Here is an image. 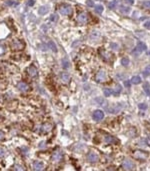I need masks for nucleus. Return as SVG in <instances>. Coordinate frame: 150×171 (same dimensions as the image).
<instances>
[{"mask_svg":"<svg viewBox=\"0 0 150 171\" xmlns=\"http://www.w3.org/2000/svg\"><path fill=\"white\" fill-rule=\"evenodd\" d=\"M17 88H18L19 91H21V92H28L30 90V86L28 85L26 82H24V81L18 82V83H17Z\"/></svg>","mask_w":150,"mask_h":171,"instance_id":"8","label":"nucleus"},{"mask_svg":"<svg viewBox=\"0 0 150 171\" xmlns=\"http://www.w3.org/2000/svg\"><path fill=\"white\" fill-rule=\"evenodd\" d=\"M34 3H35V1H34V0H29V1L27 2V5L28 6H33Z\"/></svg>","mask_w":150,"mask_h":171,"instance_id":"40","label":"nucleus"},{"mask_svg":"<svg viewBox=\"0 0 150 171\" xmlns=\"http://www.w3.org/2000/svg\"><path fill=\"white\" fill-rule=\"evenodd\" d=\"M138 107H139V109H141V110H146L148 106H147V104H145V103H139Z\"/></svg>","mask_w":150,"mask_h":171,"instance_id":"33","label":"nucleus"},{"mask_svg":"<svg viewBox=\"0 0 150 171\" xmlns=\"http://www.w3.org/2000/svg\"><path fill=\"white\" fill-rule=\"evenodd\" d=\"M116 4H117L116 0H112L111 2L108 3V7H109L110 9H114V8L116 7Z\"/></svg>","mask_w":150,"mask_h":171,"instance_id":"29","label":"nucleus"},{"mask_svg":"<svg viewBox=\"0 0 150 171\" xmlns=\"http://www.w3.org/2000/svg\"><path fill=\"white\" fill-rule=\"evenodd\" d=\"M111 47H113V49H115V50H116L117 48H118V45L115 44V43H111Z\"/></svg>","mask_w":150,"mask_h":171,"instance_id":"45","label":"nucleus"},{"mask_svg":"<svg viewBox=\"0 0 150 171\" xmlns=\"http://www.w3.org/2000/svg\"><path fill=\"white\" fill-rule=\"evenodd\" d=\"M47 45H48V48H50L53 52H57V47H56V44L53 42V41H51V40L48 41Z\"/></svg>","mask_w":150,"mask_h":171,"instance_id":"21","label":"nucleus"},{"mask_svg":"<svg viewBox=\"0 0 150 171\" xmlns=\"http://www.w3.org/2000/svg\"><path fill=\"white\" fill-rule=\"evenodd\" d=\"M48 11H49V6H48V5H43V6H41V7L39 8L38 13L40 14V15H45L46 13H48Z\"/></svg>","mask_w":150,"mask_h":171,"instance_id":"19","label":"nucleus"},{"mask_svg":"<svg viewBox=\"0 0 150 171\" xmlns=\"http://www.w3.org/2000/svg\"><path fill=\"white\" fill-rule=\"evenodd\" d=\"M124 84H125V86H126V87H128V88H129V87L131 86V81H125V83H124Z\"/></svg>","mask_w":150,"mask_h":171,"instance_id":"44","label":"nucleus"},{"mask_svg":"<svg viewBox=\"0 0 150 171\" xmlns=\"http://www.w3.org/2000/svg\"><path fill=\"white\" fill-rule=\"evenodd\" d=\"M104 141H105L106 143H108V144H112V143H116L117 139L115 137L110 136V135H106V136L104 137Z\"/></svg>","mask_w":150,"mask_h":171,"instance_id":"18","label":"nucleus"},{"mask_svg":"<svg viewBox=\"0 0 150 171\" xmlns=\"http://www.w3.org/2000/svg\"><path fill=\"white\" fill-rule=\"evenodd\" d=\"M122 91V86L120 85V84H117L113 89H112V94L113 95H115V96H118L120 93Z\"/></svg>","mask_w":150,"mask_h":171,"instance_id":"17","label":"nucleus"},{"mask_svg":"<svg viewBox=\"0 0 150 171\" xmlns=\"http://www.w3.org/2000/svg\"><path fill=\"white\" fill-rule=\"evenodd\" d=\"M4 138H5V134H4V132L0 130V141H2Z\"/></svg>","mask_w":150,"mask_h":171,"instance_id":"39","label":"nucleus"},{"mask_svg":"<svg viewBox=\"0 0 150 171\" xmlns=\"http://www.w3.org/2000/svg\"><path fill=\"white\" fill-rule=\"evenodd\" d=\"M122 109H123V104H121V103H115V104L112 105L110 108H107V111L109 113L116 114L118 112H120Z\"/></svg>","mask_w":150,"mask_h":171,"instance_id":"5","label":"nucleus"},{"mask_svg":"<svg viewBox=\"0 0 150 171\" xmlns=\"http://www.w3.org/2000/svg\"><path fill=\"white\" fill-rule=\"evenodd\" d=\"M4 52H5V48L2 45H0V54H3Z\"/></svg>","mask_w":150,"mask_h":171,"instance_id":"43","label":"nucleus"},{"mask_svg":"<svg viewBox=\"0 0 150 171\" xmlns=\"http://www.w3.org/2000/svg\"><path fill=\"white\" fill-rule=\"evenodd\" d=\"M50 20H51V21H53V22H56V21L58 20L57 15H55V14H52V15L50 16Z\"/></svg>","mask_w":150,"mask_h":171,"instance_id":"35","label":"nucleus"},{"mask_svg":"<svg viewBox=\"0 0 150 171\" xmlns=\"http://www.w3.org/2000/svg\"><path fill=\"white\" fill-rule=\"evenodd\" d=\"M148 156H149V153H148L147 151H141V150H136V151L134 152V157H135L136 159L144 160V159H146V158H148Z\"/></svg>","mask_w":150,"mask_h":171,"instance_id":"6","label":"nucleus"},{"mask_svg":"<svg viewBox=\"0 0 150 171\" xmlns=\"http://www.w3.org/2000/svg\"><path fill=\"white\" fill-rule=\"evenodd\" d=\"M59 12H60V14L64 15V16H70V15H72L73 9L69 4H62L59 7Z\"/></svg>","mask_w":150,"mask_h":171,"instance_id":"1","label":"nucleus"},{"mask_svg":"<svg viewBox=\"0 0 150 171\" xmlns=\"http://www.w3.org/2000/svg\"><path fill=\"white\" fill-rule=\"evenodd\" d=\"M33 170L35 171H41V170H44V164L40 161H34L33 162Z\"/></svg>","mask_w":150,"mask_h":171,"instance_id":"15","label":"nucleus"},{"mask_svg":"<svg viewBox=\"0 0 150 171\" xmlns=\"http://www.w3.org/2000/svg\"><path fill=\"white\" fill-rule=\"evenodd\" d=\"M120 11L122 12V13H128V12L130 11V7L129 6L121 5L120 6Z\"/></svg>","mask_w":150,"mask_h":171,"instance_id":"25","label":"nucleus"},{"mask_svg":"<svg viewBox=\"0 0 150 171\" xmlns=\"http://www.w3.org/2000/svg\"><path fill=\"white\" fill-rule=\"evenodd\" d=\"M86 4H87L89 7H93V6H94V2H93L92 0H87V1H86Z\"/></svg>","mask_w":150,"mask_h":171,"instance_id":"38","label":"nucleus"},{"mask_svg":"<svg viewBox=\"0 0 150 171\" xmlns=\"http://www.w3.org/2000/svg\"><path fill=\"white\" fill-rule=\"evenodd\" d=\"M129 62H130V60H129L128 57H123L122 59H121V64H122L123 66H125V67L129 65Z\"/></svg>","mask_w":150,"mask_h":171,"instance_id":"23","label":"nucleus"},{"mask_svg":"<svg viewBox=\"0 0 150 171\" xmlns=\"http://www.w3.org/2000/svg\"><path fill=\"white\" fill-rule=\"evenodd\" d=\"M6 4L9 6H17L18 5V2L16 1H11V0H8V1H6Z\"/></svg>","mask_w":150,"mask_h":171,"instance_id":"32","label":"nucleus"},{"mask_svg":"<svg viewBox=\"0 0 150 171\" xmlns=\"http://www.w3.org/2000/svg\"><path fill=\"white\" fill-rule=\"evenodd\" d=\"M106 79H107V73H106L105 70H103V69L99 70V71L97 72L96 76H95V80H96V82H98V83L105 82Z\"/></svg>","mask_w":150,"mask_h":171,"instance_id":"2","label":"nucleus"},{"mask_svg":"<svg viewBox=\"0 0 150 171\" xmlns=\"http://www.w3.org/2000/svg\"><path fill=\"white\" fill-rule=\"evenodd\" d=\"M6 85H7V83H6L4 80L0 79V90H3V89H5Z\"/></svg>","mask_w":150,"mask_h":171,"instance_id":"30","label":"nucleus"},{"mask_svg":"<svg viewBox=\"0 0 150 171\" xmlns=\"http://www.w3.org/2000/svg\"><path fill=\"white\" fill-rule=\"evenodd\" d=\"M98 155L93 152V151H91V152H89L88 155H87V160H88L90 163H95V162H97L98 161Z\"/></svg>","mask_w":150,"mask_h":171,"instance_id":"14","label":"nucleus"},{"mask_svg":"<svg viewBox=\"0 0 150 171\" xmlns=\"http://www.w3.org/2000/svg\"><path fill=\"white\" fill-rule=\"evenodd\" d=\"M52 129V125L50 123H44L42 125L39 126V132L40 133H48L51 131Z\"/></svg>","mask_w":150,"mask_h":171,"instance_id":"11","label":"nucleus"},{"mask_svg":"<svg viewBox=\"0 0 150 171\" xmlns=\"http://www.w3.org/2000/svg\"><path fill=\"white\" fill-rule=\"evenodd\" d=\"M142 74H143V76H144V77H147V76H149V75H150V65H148V66L146 67V69H145L144 71L142 72Z\"/></svg>","mask_w":150,"mask_h":171,"instance_id":"28","label":"nucleus"},{"mask_svg":"<svg viewBox=\"0 0 150 171\" xmlns=\"http://www.w3.org/2000/svg\"><path fill=\"white\" fill-rule=\"evenodd\" d=\"M125 3H126V4H129V5H132L134 3V0H125Z\"/></svg>","mask_w":150,"mask_h":171,"instance_id":"41","label":"nucleus"},{"mask_svg":"<svg viewBox=\"0 0 150 171\" xmlns=\"http://www.w3.org/2000/svg\"><path fill=\"white\" fill-rule=\"evenodd\" d=\"M122 167L125 169V170H132L134 167L133 162L129 159H124L122 163Z\"/></svg>","mask_w":150,"mask_h":171,"instance_id":"13","label":"nucleus"},{"mask_svg":"<svg viewBox=\"0 0 150 171\" xmlns=\"http://www.w3.org/2000/svg\"><path fill=\"white\" fill-rule=\"evenodd\" d=\"M103 94H104V96H105V97L111 96L112 90L110 89V88H104V90H103Z\"/></svg>","mask_w":150,"mask_h":171,"instance_id":"24","label":"nucleus"},{"mask_svg":"<svg viewBox=\"0 0 150 171\" xmlns=\"http://www.w3.org/2000/svg\"><path fill=\"white\" fill-rule=\"evenodd\" d=\"M142 5H143V7H145V8H150V0H147V1L143 2Z\"/></svg>","mask_w":150,"mask_h":171,"instance_id":"36","label":"nucleus"},{"mask_svg":"<svg viewBox=\"0 0 150 171\" xmlns=\"http://www.w3.org/2000/svg\"><path fill=\"white\" fill-rule=\"evenodd\" d=\"M47 48H48L47 43H46V44L42 43V44H40V45H39V49H40V50H42V51H46V50H47Z\"/></svg>","mask_w":150,"mask_h":171,"instance_id":"31","label":"nucleus"},{"mask_svg":"<svg viewBox=\"0 0 150 171\" xmlns=\"http://www.w3.org/2000/svg\"><path fill=\"white\" fill-rule=\"evenodd\" d=\"M92 118L95 121H100L104 118V112L101 110H95L93 114H92Z\"/></svg>","mask_w":150,"mask_h":171,"instance_id":"10","label":"nucleus"},{"mask_svg":"<svg viewBox=\"0 0 150 171\" xmlns=\"http://www.w3.org/2000/svg\"><path fill=\"white\" fill-rule=\"evenodd\" d=\"M60 79L64 84H67L69 82V80H70V76L66 72H62L61 75H60Z\"/></svg>","mask_w":150,"mask_h":171,"instance_id":"16","label":"nucleus"},{"mask_svg":"<svg viewBox=\"0 0 150 171\" xmlns=\"http://www.w3.org/2000/svg\"><path fill=\"white\" fill-rule=\"evenodd\" d=\"M69 64H70V63H69V61H68L67 59H63V60H62V67L64 69L69 68V66H70Z\"/></svg>","mask_w":150,"mask_h":171,"instance_id":"27","label":"nucleus"},{"mask_svg":"<svg viewBox=\"0 0 150 171\" xmlns=\"http://www.w3.org/2000/svg\"><path fill=\"white\" fill-rule=\"evenodd\" d=\"M5 155H6V150L4 148H2V147H0V158L4 157Z\"/></svg>","mask_w":150,"mask_h":171,"instance_id":"34","label":"nucleus"},{"mask_svg":"<svg viewBox=\"0 0 150 171\" xmlns=\"http://www.w3.org/2000/svg\"><path fill=\"white\" fill-rule=\"evenodd\" d=\"M143 89H144V92L150 96V85L148 82H144V84H143Z\"/></svg>","mask_w":150,"mask_h":171,"instance_id":"22","label":"nucleus"},{"mask_svg":"<svg viewBox=\"0 0 150 171\" xmlns=\"http://www.w3.org/2000/svg\"><path fill=\"white\" fill-rule=\"evenodd\" d=\"M146 49H147V46H146V44L143 43V42H141V41H139L138 44H137V46H136V48L133 50V53H134V54H136V55H139L141 52L145 51Z\"/></svg>","mask_w":150,"mask_h":171,"instance_id":"7","label":"nucleus"},{"mask_svg":"<svg viewBox=\"0 0 150 171\" xmlns=\"http://www.w3.org/2000/svg\"><path fill=\"white\" fill-rule=\"evenodd\" d=\"M148 54H149V55H150V51H149V52H148Z\"/></svg>","mask_w":150,"mask_h":171,"instance_id":"47","label":"nucleus"},{"mask_svg":"<svg viewBox=\"0 0 150 171\" xmlns=\"http://www.w3.org/2000/svg\"><path fill=\"white\" fill-rule=\"evenodd\" d=\"M94 9H95V12H96V13L101 14V13L103 12V9H104V8H103V6L102 5H96Z\"/></svg>","mask_w":150,"mask_h":171,"instance_id":"26","label":"nucleus"},{"mask_svg":"<svg viewBox=\"0 0 150 171\" xmlns=\"http://www.w3.org/2000/svg\"><path fill=\"white\" fill-rule=\"evenodd\" d=\"M131 83L132 84H135V85H137V84H140L141 82H142V80H141V77L140 76H133L132 78H131Z\"/></svg>","mask_w":150,"mask_h":171,"instance_id":"20","label":"nucleus"},{"mask_svg":"<svg viewBox=\"0 0 150 171\" xmlns=\"http://www.w3.org/2000/svg\"><path fill=\"white\" fill-rule=\"evenodd\" d=\"M62 159H63V154L59 150H55L51 155V160L53 163H59L62 161Z\"/></svg>","mask_w":150,"mask_h":171,"instance_id":"3","label":"nucleus"},{"mask_svg":"<svg viewBox=\"0 0 150 171\" xmlns=\"http://www.w3.org/2000/svg\"><path fill=\"white\" fill-rule=\"evenodd\" d=\"M14 169L15 170H25V167L22 165H15L14 166Z\"/></svg>","mask_w":150,"mask_h":171,"instance_id":"37","label":"nucleus"},{"mask_svg":"<svg viewBox=\"0 0 150 171\" xmlns=\"http://www.w3.org/2000/svg\"><path fill=\"white\" fill-rule=\"evenodd\" d=\"M144 27L147 29H150V21H147V22L144 23Z\"/></svg>","mask_w":150,"mask_h":171,"instance_id":"42","label":"nucleus"},{"mask_svg":"<svg viewBox=\"0 0 150 171\" xmlns=\"http://www.w3.org/2000/svg\"><path fill=\"white\" fill-rule=\"evenodd\" d=\"M3 118H4V117H3V115L0 113V121H2V120H3Z\"/></svg>","mask_w":150,"mask_h":171,"instance_id":"46","label":"nucleus"},{"mask_svg":"<svg viewBox=\"0 0 150 171\" xmlns=\"http://www.w3.org/2000/svg\"><path fill=\"white\" fill-rule=\"evenodd\" d=\"M77 20L80 24H85L88 21V14L86 12H81L79 13L77 16Z\"/></svg>","mask_w":150,"mask_h":171,"instance_id":"9","label":"nucleus"},{"mask_svg":"<svg viewBox=\"0 0 150 171\" xmlns=\"http://www.w3.org/2000/svg\"><path fill=\"white\" fill-rule=\"evenodd\" d=\"M27 72L29 76L30 77H32V78H35V77H37L38 76V70L37 68L34 66V65H30L27 69Z\"/></svg>","mask_w":150,"mask_h":171,"instance_id":"12","label":"nucleus"},{"mask_svg":"<svg viewBox=\"0 0 150 171\" xmlns=\"http://www.w3.org/2000/svg\"><path fill=\"white\" fill-rule=\"evenodd\" d=\"M24 46H25V43H23L19 39H15L11 42V48L13 50H22Z\"/></svg>","mask_w":150,"mask_h":171,"instance_id":"4","label":"nucleus"}]
</instances>
